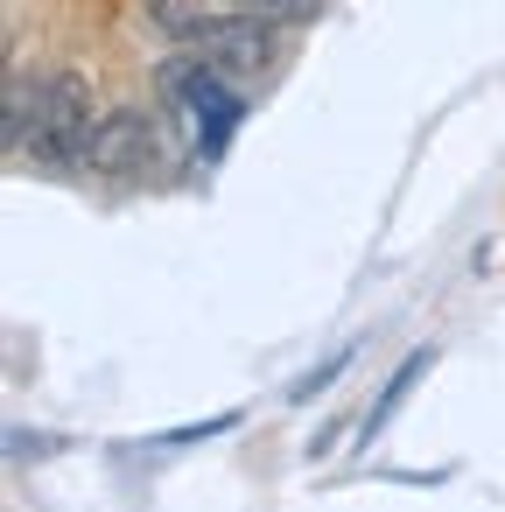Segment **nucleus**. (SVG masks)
<instances>
[{
	"mask_svg": "<svg viewBox=\"0 0 505 512\" xmlns=\"http://www.w3.org/2000/svg\"><path fill=\"white\" fill-rule=\"evenodd\" d=\"M92 85L78 71H57L43 85L29 78H8V148L15 155H36L43 169H64V162H85L92 148Z\"/></svg>",
	"mask_w": 505,
	"mask_h": 512,
	"instance_id": "1",
	"label": "nucleus"
},
{
	"mask_svg": "<svg viewBox=\"0 0 505 512\" xmlns=\"http://www.w3.org/2000/svg\"><path fill=\"white\" fill-rule=\"evenodd\" d=\"M155 120L141 113V106H113V113H99V127H92V148H85V169L92 176H106V183H134V176H148L155 169Z\"/></svg>",
	"mask_w": 505,
	"mask_h": 512,
	"instance_id": "2",
	"label": "nucleus"
},
{
	"mask_svg": "<svg viewBox=\"0 0 505 512\" xmlns=\"http://www.w3.org/2000/svg\"><path fill=\"white\" fill-rule=\"evenodd\" d=\"M190 50L211 57L225 78H260L274 64V22H260V15H211Z\"/></svg>",
	"mask_w": 505,
	"mask_h": 512,
	"instance_id": "3",
	"label": "nucleus"
},
{
	"mask_svg": "<svg viewBox=\"0 0 505 512\" xmlns=\"http://www.w3.org/2000/svg\"><path fill=\"white\" fill-rule=\"evenodd\" d=\"M232 78L211 64V57H197V50H183V57H162L155 64V92L169 99V106H183V113H197V120H211L218 106H232V92H225Z\"/></svg>",
	"mask_w": 505,
	"mask_h": 512,
	"instance_id": "4",
	"label": "nucleus"
},
{
	"mask_svg": "<svg viewBox=\"0 0 505 512\" xmlns=\"http://www.w3.org/2000/svg\"><path fill=\"white\" fill-rule=\"evenodd\" d=\"M141 15H148V29L155 36H169V43H197V29L211 22V8H204V0H141Z\"/></svg>",
	"mask_w": 505,
	"mask_h": 512,
	"instance_id": "5",
	"label": "nucleus"
},
{
	"mask_svg": "<svg viewBox=\"0 0 505 512\" xmlns=\"http://www.w3.org/2000/svg\"><path fill=\"white\" fill-rule=\"evenodd\" d=\"M428 365H435V351H407V365H400V372H393V379H386V393H379V400H372V407H365V435H379V428H386V421H393V407H400V400H407V393H414V379H421V372H428Z\"/></svg>",
	"mask_w": 505,
	"mask_h": 512,
	"instance_id": "6",
	"label": "nucleus"
},
{
	"mask_svg": "<svg viewBox=\"0 0 505 512\" xmlns=\"http://www.w3.org/2000/svg\"><path fill=\"white\" fill-rule=\"evenodd\" d=\"M225 8H232V15H260V22L281 29V22H316L323 0H225Z\"/></svg>",
	"mask_w": 505,
	"mask_h": 512,
	"instance_id": "7",
	"label": "nucleus"
},
{
	"mask_svg": "<svg viewBox=\"0 0 505 512\" xmlns=\"http://www.w3.org/2000/svg\"><path fill=\"white\" fill-rule=\"evenodd\" d=\"M344 365H351V344H344V351H337V358H323V365H316V372H309V379H302V386H295V400H309V393H316V386H330V379H337V372H344Z\"/></svg>",
	"mask_w": 505,
	"mask_h": 512,
	"instance_id": "8",
	"label": "nucleus"
}]
</instances>
